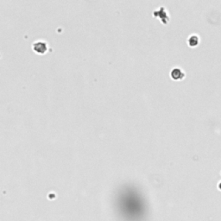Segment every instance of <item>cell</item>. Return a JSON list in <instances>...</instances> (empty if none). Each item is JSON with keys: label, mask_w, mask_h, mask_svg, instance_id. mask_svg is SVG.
<instances>
[{"label": "cell", "mask_w": 221, "mask_h": 221, "mask_svg": "<svg viewBox=\"0 0 221 221\" xmlns=\"http://www.w3.org/2000/svg\"><path fill=\"white\" fill-rule=\"evenodd\" d=\"M185 73L184 71L180 68V67H174L173 68L170 72V76H171V79L174 81H181L185 78Z\"/></svg>", "instance_id": "obj_3"}, {"label": "cell", "mask_w": 221, "mask_h": 221, "mask_svg": "<svg viewBox=\"0 0 221 221\" xmlns=\"http://www.w3.org/2000/svg\"><path fill=\"white\" fill-rule=\"evenodd\" d=\"M48 49H49V44L45 41H36L32 44L33 51L41 55L46 54Z\"/></svg>", "instance_id": "obj_1"}, {"label": "cell", "mask_w": 221, "mask_h": 221, "mask_svg": "<svg viewBox=\"0 0 221 221\" xmlns=\"http://www.w3.org/2000/svg\"><path fill=\"white\" fill-rule=\"evenodd\" d=\"M188 42V45L190 47L195 48L200 43V37L197 35H192L191 36H189Z\"/></svg>", "instance_id": "obj_4"}, {"label": "cell", "mask_w": 221, "mask_h": 221, "mask_svg": "<svg viewBox=\"0 0 221 221\" xmlns=\"http://www.w3.org/2000/svg\"><path fill=\"white\" fill-rule=\"evenodd\" d=\"M153 16L157 17L158 19L161 20L162 23H163L164 24H168L169 21V16L167 13V10L164 7H161L160 10H156L153 12Z\"/></svg>", "instance_id": "obj_2"}]
</instances>
